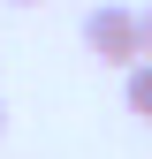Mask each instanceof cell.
I'll list each match as a JSON object with an SVG mask.
<instances>
[{
    "mask_svg": "<svg viewBox=\"0 0 152 159\" xmlns=\"http://www.w3.org/2000/svg\"><path fill=\"white\" fill-rule=\"evenodd\" d=\"M84 46L99 53L107 68H137L145 61V15L137 8H91L84 15Z\"/></svg>",
    "mask_w": 152,
    "mask_h": 159,
    "instance_id": "6da1fadb",
    "label": "cell"
},
{
    "mask_svg": "<svg viewBox=\"0 0 152 159\" xmlns=\"http://www.w3.org/2000/svg\"><path fill=\"white\" fill-rule=\"evenodd\" d=\"M145 53H152V8H145Z\"/></svg>",
    "mask_w": 152,
    "mask_h": 159,
    "instance_id": "3957f363",
    "label": "cell"
},
{
    "mask_svg": "<svg viewBox=\"0 0 152 159\" xmlns=\"http://www.w3.org/2000/svg\"><path fill=\"white\" fill-rule=\"evenodd\" d=\"M122 76H129V84H122V98H129V114H137V121H152V53H145L137 68H122Z\"/></svg>",
    "mask_w": 152,
    "mask_h": 159,
    "instance_id": "7a4b0ae2",
    "label": "cell"
},
{
    "mask_svg": "<svg viewBox=\"0 0 152 159\" xmlns=\"http://www.w3.org/2000/svg\"><path fill=\"white\" fill-rule=\"evenodd\" d=\"M15 8H31V0H15Z\"/></svg>",
    "mask_w": 152,
    "mask_h": 159,
    "instance_id": "5b68a950",
    "label": "cell"
},
{
    "mask_svg": "<svg viewBox=\"0 0 152 159\" xmlns=\"http://www.w3.org/2000/svg\"><path fill=\"white\" fill-rule=\"evenodd\" d=\"M0 129H8V106H0Z\"/></svg>",
    "mask_w": 152,
    "mask_h": 159,
    "instance_id": "277c9868",
    "label": "cell"
}]
</instances>
